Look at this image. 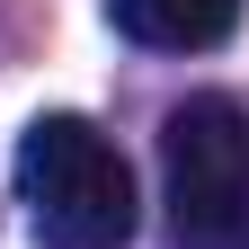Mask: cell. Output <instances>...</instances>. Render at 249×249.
I'll list each match as a JSON object with an SVG mask.
<instances>
[{"label":"cell","mask_w":249,"mask_h":249,"mask_svg":"<svg viewBox=\"0 0 249 249\" xmlns=\"http://www.w3.org/2000/svg\"><path fill=\"white\" fill-rule=\"evenodd\" d=\"M107 18L151 53H205L240 27V0H107Z\"/></svg>","instance_id":"3"},{"label":"cell","mask_w":249,"mask_h":249,"mask_svg":"<svg viewBox=\"0 0 249 249\" xmlns=\"http://www.w3.org/2000/svg\"><path fill=\"white\" fill-rule=\"evenodd\" d=\"M160 178L178 249H249V107L196 89L160 116Z\"/></svg>","instance_id":"2"},{"label":"cell","mask_w":249,"mask_h":249,"mask_svg":"<svg viewBox=\"0 0 249 249\" xmlns=\"http://www.w3.org/2000/svg\"><path fill=\"white\" fill-rule=\"evenodd\" d=\"M18 196L45 249H124L134 240V169L89 116H36L18 134Z\"/></svg>","instance_id":"1"}]
</instances>
